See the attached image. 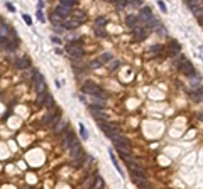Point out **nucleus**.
I'll return each mask as SVG.
<instances>
[{
  "mask_svg": "<svg viewBox=\"0 0 203 189\" xmlns=\"http://www.w3.org/2000/svg\"><path fill=\"white\" fill-rule=\"evenodd\" d=\"M193 14L198 17V19H200V17H203V7H198L196 10H193Z\"/></svg>",
  "mask_w": 203,
  "mask_h": 189,
  "instance_id": "32",
  "label": "nucleus"
},
{
  "mask_svg": "<svg viewBox=\"0 0 203 189\" xmlns=\"http://www.w3.org/2000/svg\"><path fill=\"white\" fill-rule=\"evenodd\" d=\"M90 66H91V68H98V66H102V64L98 63V59H95V61H91V63H90Z\"/></svg>",
  "mask_w": 203,
  "mask_h": 189,
  "instance_id": "37",
  "label": "nucleus"
},
{
  "mask_svg": "<svg viewBox=\"0 0 203 189\" xmlns=\"http://www.w3.org/2000/svg\"><path fill=\"white\" fill-rule=\"evenodd\" d=\"M118 66H120V63H118V61H114V63H112V64H110V69L114 71V69H117V68H118Z\"/></svg>",
  "mask_w": 203,
  "mask_h": 189,
  "instance_id": "36",
  "label": "nucleus"
},
{
  "mask_svg": "<svg viewBox=\"0 0 203 189\" xmlns=\"http://www.w3.org/2000/svg\"><path fill=\"white\" fill-rule=\"evenodd\" d=\"M78 25H80V24H78L76 20H73V19H66L64 22H63V29H68V30L76 29Z\"/></svg>",
  "mask_w": 203,
  "mask_h": 189,
  "instance_id": "19",
  "label": "nucleus"
},
{
  "mask_svg": "<svg viewBox=\"0 0 203 189\" xmlns=\"http://www.w3.org/2000/svg\"><path fill=\"white\" fill-rule=\"evenodd\" d=\"M107 24V19L105 17H98L97 20H95V27H103Z\"/></svg>",
  "mask_w": 203,
  "mask_h": 189,
  "instance_id": "29",
  "label": "nucleus"
},
{
  "mask_svg": "<svg viewBox=\"0 0 203 189\" xmlns=\"http://www.w3.org/2000/svg\"><path fill=\"white\" fill-rule=\"evenodd\" d=\"M98 174H90L87 179L81 182V189H91V186H93V182H95V179H97Z\"/></svg>",
  "mask_w": 203,
  "mask_h": 189,
  "instance_id": "15",
  "label": "nucleus"
},
{
  "mask_svg": "<svg viewBox=\"0 0 203 189\" xmlns=\"http://www.w3.org/2000/svg\"><path fill=\"white\" fill-rule=\"evenodd\" d=\"M132 32H134V39H135V41H144L145 37L149 36V32H151V30L145 29L144 25H142V27L139 25V27H135V29L132 30Z\"/></svg>",
  "mask_w": 203,
  "mask_h": 189,
  "instance_id": "10",
  "label": "nucleus"
},
{
  "mask_svg": "<svg viewBox=\"0 0 203 189\" xmlns=\"http://www.w3.org/2000/svg\"><path fill=\"white\" fill-rule=\"evenodd\" d=\"M49 20H51V22H53L54 25H61V27H63V22H64L66 19H63V17H59V15L56 14V12H53V14L49 15Z\"/></svg>",
  "mask_w": 203,
  "mask_h": 189,
  "instance_id": "18",
  "label": "nucleus"
},
{
  "mask_svg": "<svg viewBox=\"0 0 203 189\" xmlns=\"http://www.w3.org/2000/svg\"><path fill=\"white\" fill-rule=\"evenodd\" d=\"M127 167L130 169V172H132V176H134L135 179H147V172H145V170L142 169V166L137 164L135 160L127 159Z\"/></svg>",
  "mask_w": 203,
  "mask_h": 189,
  "instance_id": "3",
  "label": "nucleus"
},
{
  "mask_svg": "<svg viewBox=\"0 0 203 189\" xmlns=\"http://www.w3.org/2000/svg\"><path fill=\"white\" fill-rule=\"evenodd\" d=\"M137 19H139V24L145 25L147 22H151V20L154 19L152 10L149 9V7H142V9H141V12H139V15H137Z\"/></svg>",
  "mask_w": 203,
  "mask_h": 189,
  "instance_id": "6",
  "label": "nucleus"
},
{
  "mask_svg": "<svg viewBox=\"0 0 203 189\" xmlns=\"http://www.w3.org/2000/svg\"><path fill=\"white\" fill-rule=\"evenodd\" d=\"M53 42H54V44H61V39H59V37H56V36H54V37H53Z\"/></svg>",
  "mask_w": 203,
  "mask_h": 189,
  "instance_id": "40",
  "label": "nucleus"
},
{
  "mask_svg": "<svg viewBox=\"0 0 203 189\" xmlns=\"http://www.w3.org/2000/svg\"><path fill=\"white\" fill-rule=\"evenodd\" d=\"M200 83H202V76H200V74H193V76H191V81H190V85H191L193 88H196V86H200Z\"/></svg>",
  "mask_w": 203,
  "mask_h": 189,
  "instance_id": "25",
  "label": "nucleus"
},
{
  "mask_svg": "<svg viewBox=\"0 0 203 189\" xmlns=\"http://www.w3.org/2000/svg\"><path fill=\"white\" fill-rule=\"evenodd\" d=\"M71 19L76 20L78 24H83V22H87V14H85V12H81V10H76V12H73V14H71Z\"/></svg>",
  "mask_w": 203,
  "mask_h": 189,
  "instance_id": "16",
  "label": "nucleus"
},
{
  "mask_svg": "<svg viewBox=\"0 0 203 189\" xmlns=\"http://www.w3.org/2000/svg\"><path fill=\"white\" fill-rule=\"evenodd\" d=\"M15 68L17 69H27V68H30V59L27 58V56H22V58H19V59L15 61Z\"/></svg>",
  "mask_w": 203,
  "mask_h": 189,
  "instance_id": "12",
  "label": "nucleus"
},
{
  "mask_svg": "<svg viewBox=\"0 0 203 189\" xmlns=\"http://www.w3.org/2000/svg\"><path fill=\"white\" fill-rule=\"evenodd\" d=\"M59 3H61L63 7H68V9H69V7H73V5L76 3V0H59Z\"/></svg>",
  "mask_w": 203,
  "mask_h": 189,
  "instance_id": "28",
  "label": "nucleus"
},
{
  "mask_svg": "<svg viewBox=\"0 0 203 189\" xmlns=\"http://www.w3.org/2000/svg\"><path fill=\"white\" fill-rule=\"evenodd\" d=\"M69 154H71L73 160L76 159V157H80L81 154H85V152H83V147H81V144H80V142L76 140V137H75L73 144H71V147H69Z\"/></svg>",
  "mask_w": 203,
  "mask_h": 189,
  "instance_id": "7",
  "label": "nucleus"
},
{
  "mask_svg": "<svg viewBox=\"0 0 203 189\" xmlns=\"http://www.w3.org/2000/svg\"><path fill=\"white\" fill-rule=\"evenodd\" d=\"M34 90H36V93H44V91H48V88H46V81H44V78H42V76H41L39 73H36Z\"/></svg>",
  "mask_w": 203,
  "mask_h": 189,
  "instance_id": "9",
  "label": "nucleus"
},
{
  "mask_svg": "<svg viewBox=\"0 0 203 189\" xmlns=\"http://www.w3.org/2000/svg\"><path fill=\"white\" fill-rule=\"evenodd\" d=\"M54 12H56V14H58L59 17H63V19H68V17H69V15H71V10L68 9V7H63V5H59L58 9L54 10Z\"/></svg>",
  "mask_w": 203,
  "mask_h": 189,
  "instance_id": "17",
  "label": "nucleus"
},
{
  "mask_svg": "<svg viewBox=\"0 0 203 189\" xmlns=\"http://www.w3.org/2000/svg\"><path fill=\"white\" fill-rule=\"evenodd\" d=\"M190 96H191L193 101H202L203 100V88H200V90H193L191 93H190Z\"/></svg>",
  "mask_w": 203,
  "mask_h": 189,
  "instance_id": "21",
  "label": "nucleus"
},
{
  "mask_svg": "<svg viewBox=\"0 0 203 189\" xmlns=\"http://www.w3.org/2000/svg\"><path fill=\"white\" fill-rule=\"evenodd\" d=\"M66 52L71 56V58H75V59H80V58H83V54H85V49H83V46L80 44V42H69L66 46Z\"/></svg>",
  "mask_w": 203,
  "mask_h": 189,
  "instance_id": "4",
  "label": "nucleus"
},
{
  "mask_svg": "<svg viewBox=\"0 0 203 189\" xmlns=\"http://www.w3.org/2000/svg\"><path fill=\"white\" fill-rule=\"evenodd\" d=\"M48 91H44V93H37V96H36V107H42L44 103H46V98H48Z\"/></svg>",
  "mask_w": 203,
  "mask_h": 189,
  "instance_id": "20",
  "label": "nucleus"
},
{
  "mask_svg": "<svg viewBox=\"0 0 203 189\" xmlns=\"http://www.w3.org/2000/svg\"><path fill=\"white\" fill-rule=\"evenodd\" d=\"M95 34H97L98 37H105L107 36V32H105L103 27H95Z\"/></svg>",
  "mask_w": 203,
  "mask_h": 189,
  "instance_id": "31",
  "label": "nucleus"
},
{
  "mask_svg": "<svg viewBox=\"0 0 203 189\" xmlns=\"http://www.w3.org/2000/svg\"><path fill=\"white\" fill-rule=\"evenodd\" d=\"M22 19L26 20V24H29V25H30V24H32V19H30V17H29V15H27V14H24V15H22Z\"/></svg>",
  "mask_w": 203,
  "mask_h": 189,
  "instance_id": "35",
  "label": "nucleus"
},
{
  "mask_svg": "<svg viewBox=\"0 0 203 189\" xmlns=\"http://www.w3.org/2000/svg\"><path fill=\"white\" fill-rule=\"evenodd\" d=\"M125 24H127V27H129L130 30H134L135 27H139V19H137V15L129 14V15H127V19H125Z\"/></svg>",
  "mask_w": 203,
  "mask_h": 189,
  "instance_id": "13",
  "label": "nucleus"
},
{
  "mask_svg": "<svg viewBox=\"0 0 203 189\" xmlns=\"http://www.w3.org/2000/svg\"><path fill=\"white\" fill-rule=\"evenodd\" d=\"M198 24H200V25L203 27V17H200V19H198Z\"/></svg>",
  "mask_w": 203,
  "mask_h": 189,
  "instance_id": "41",
  "label": "nucleus"
},
{
  "mask_svg": "<svg viewBox=\"0 0 203 189\" xmlns=\"http://www.w3.org/2000/svg\"><path fill=\"white\" fill-rule=\"evenodd\" d=\"M115 3H117V7H118V9H124V7L127 5V0H117Z\"/></svg>",
  "mask_w": 203,
  "mask_h": 189,
  "instance_id": "33",
  "label": "nucleus"
},
{
  "mask_svg": "<svg viewBox=\"0 0 203 189\" xmlns=\"http://www.w3.org/2000/svg\"><path fill=\"white\" fill-rule=\"evenodd\" d=\"M61 137H63V149H69L71 144H73V140H75V135L69 130H66V132L61 133Z\"/></svg>",
  "mask_w": 203,
  "mask_h": 189,
  "instance_id": "11",
  "label": "nucleus"
},
{
  "mask_svg": "<svg viewBox=\"0 0 203 189\" xmlns=\"http://www.w3.org/2000/svg\"><path fill=\"white\" fill-rule=\"evenodd\" d=\"M81 91H83V93H87V95H90V96H93V98H103V100H107V95L103 93V90H102L100 86H97L95 83H91V81H87V83L81 86Z\"/></svg>",
  "mask_w": 203,
  "mask_h": 189,
  "instance_id": "1",
  "label": "nucleus"
},
{
  "mask_svg": "<svg viewBox=\"0 0 203 189\" xmlns=\"http://www.w3.org/2000/svg\"><path fill=\"white\" fill-rule=\"evenodd\" d=\"M103 186H105V181L102 179L100 176H97V179H95V182H93L91 189H103Z\"/></svg>",
  "mask_w": 203,
  "mask_h": 189,
  "instance_id": "24",
  "label": "nucleus"
},
{
  "mask_svg": "<svg viewBox=\"0 0 203 189\" xmlns=\"http://www.w3.org/2000/svg\"><path fill=\"white\" fill-rule=\"evenodd\" d=\"M80 135H81L83 139H88V130L85 129V125H83V123H80Z\"/></svg>",
  "mask_w": 203,
  "mask_h": 189,
  "instance_id": "30",
  "label": "nucleus"
},
{
  "mask_svg": "<svg viewBox=\"0 0 203 189\" xmlns=\"http://www.w3.org/2000/svg\"><path fill=\"white\" fill-rule=\"evenodd\" d=\"M157 5H159V9L163 10V12H166V10H168V9H166V5H164V3H163V2H161V0L157 2Z\"/></svg>",
  "mask_w": 203,
  "mask_h": 189,
  "instance_id": "38",
  "label": "nucleus"
},
{
  "mask_svg": "<svg viewBox=\"0 0 203 189\" xmlns=\"http://www.w3.org/2000/svg\"><path fill=\"white\" fill-rule=\"evenodd\" d=\"M163 51H164V47H163L161 44H156V46H152V47L149 49V52H151V54H159V52H163Z\"/></svg>",
  "mask_w": 203,
  "mask_h": 189,
  "instance_id": "27",
  "label": "nucleus"
},
{
  "mask_svg": "<svg viewBox=\"0 0 203 189\" xmlns=\"http://www.w3.org/2000/svg\"><path fill=\"white\" fill-rule=\"evenodd\" d=\"M186 5H188L191 10H196L198 7L203 5V0H186Z\"/></svg>",
  "mask_w": 203,
  "mask_h": 189,
  "instance_id": "22",
  "label": "nucleus"
},
{
  "mask_svg": "<svg viewBox=\"0 0 203 189\" xmlns=\"http://www.w3.org/2000/svg\"><path fill=\"white\" fill-rule=\"evenodd\" d=\"M103 2H117V0H103Z\"/></svg>",
  "mask_w": 203,
  "mask_h": 189,
  "instance_id": "42",
  "label": "nucleus"
},
{
  "mask_svg": "<svg viewBox=\"0 0 203 189\" xmlns=\"http://www.w3.org/2000/svg\"><path fill=\"white\" fill-rule=\"evenodd\" d=\"M127 5H130V7H139V5H141V0H134V2H130V3H129V0H127Z\"/></svg>",
  "mask_w": 203,
  "mask_h": 189,
  "instance_id": "34",
  "label": "nucleus"
},
{
  "mask_svg": "<svg viewBox=\"0 0 203 189\" xmlns=\"http://www.w3.org/2000/svg\"><path fill=\"white\" fill-rule=\"evenodd\" d=\"M66 127H68V122L64 118H59L58 122H56V125H54V127H53V130H54V133H63V132H64V130H66Z\"/></svg>",
  "mask_w": 203,
  "mask_h": 189,
  "instance_id": "14",
  "label": "nucleus"
},
{
  "mask_svg": "<svg viewBox=\"0 0 203 189\" xmlns=\"http://www.w3.org/2000/svg\"><path fill=\"white\" fill-rule=\"evenodd\" d=\"M112 142H114V145L118 149L120 154H127V155L130 154V144H129V140H127L125 137H122L120 133H115V135L112 137Z\"/></svg>",
  "mask_w": 203,
  "mask_h": 189,
  "instance_id": "2",
  "label": "nucleus"
},
{
  "mask_svg": "<svg viewBox=\"0 0 203 189\" xmlns=\"http://www.w3.org/2000/svg\"><path fill=\"white\" fill-rule=\"evenodd\" d=\"M112 58H114V56H112L110 52H105V54H102V56L98 58V63H100V64H103V63H108V61H112Z\"/></svg>",
  "mask_w": 203,
  "mask_h": 189,
  "instance_id": "26",
  "label": "nucleus"
},
{
  "mask_svg": "<svg viewBox=\"0 0 203 189\" xmlns=\"http://www.w3.org/2000/svg\"><path fill=\"white\" fill-rule=\"evenodd\" d=\"M108 155H110V159H112V164H114V167L118 170V174H120V176H124V170L120 169V164L117 162V159H115V155H114V152H112V150L108 152Z\"/></svg>",
  "mask_w": 203,
  "mask_h": 189,
  "instance_id": "23",
  "label": "nucleus"
},
{
  "mask_svg": "<svg viewBox=\"0 0 203 189\" xmlns=\"http://www.w3.org/2000/svg\"><path fill=\"white\" fill-rule=\"evenodd\" d=\"M97 123H98V129L102 130L108 139H112V137L117 133V127L114 125V123H110L108 120H98Z\"/></svg>",
  "mask_w": 203,
  "mask_h": 189,
  "instance_id": "5",
  "label": "nucleus"
},
{
  "mask_svg": "<svg viewBox=\"0 0 203 189\" xmlns=\"http://www.w3.org/2000/svg\"><path fill=\"white\" fill-rule=\"evenodd\" d=\"M178 68H179V71H181L183 74L190 76V78H191V76L195 74V68H193V64H191V63H190L188 59H184L183 63H181V64L178 66Z\"/></svg>",
  "mask_w": 203,
  "mask_h": 189,
  "instance_id": "8",
  "label": "nucleus"
},
{
  "mask_svg": "<svg viewBox=\"0 0 203 189\" xmlns=\"http://www.w3.org/2000/svg\"><path fill=\"white\" fill-rule=\"evenodd\" d=\"M37 19L41 20V22H44V15H42V12H41V9L37 10Z\"/></svg>",
  "mask_w": 203,
  "mask_h": 189,
  "instance_id": "39",
  "label": "nucleus"
}]
</instances>
